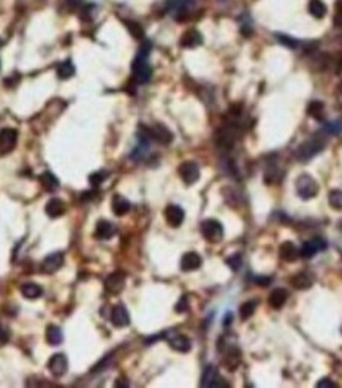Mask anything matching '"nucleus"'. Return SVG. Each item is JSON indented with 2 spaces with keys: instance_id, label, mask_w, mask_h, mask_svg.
Segmentation results:
<instances>
[{
  "instance_id": "4c0bfd02",
  "label": "nucleus",
  "mask_w": 342,
  "mask_h": 388,
  "mask_svg": "<svg viewBox=\"0 0 342 388\" xmlns=\"http://www.w3.org/2000/svg\"><path fill=\"white\" fill-rule=\"evenodd\" d=\"M106 179V173L105 171H97V173H92L91 178H89V182L92 184V186H98Z\"/></svg>"
},
{
  "instance_id": "423d86ee",
  "label": "nucleus",
  "mask_w": 342,
  "mask_h": 388,
  "mask_svg": "<svg viewBox=\"0 0 342 388\" xmlns=\"http://www.w3.org/2000/svg\"><path fill=\"white\" fill-rule=\"evenodd\" d=\"M17 132L15 129H2L0 130V155H7L16 147Z\"/></svg>"
},
{
  "instance_id": "f03ea898",
  "label": "nucleus",
  "mask_w": 342,
  "mask_h": 388,
  "mask_svg": "<svg viewBox=\"0 0 342 388\" xmlns=\"http://www.w3.org/2000/svg\"><path fill=\"white\" fill-rule=\"evenodd\" d=\"M138 132L145 133L149 140H154L155 143H160V145H170L173 141V133L162 124H155L152 127L140 125V130H138Z\"/></svg>"
},
{
  "instance_id": "c85d7f7f",
  "label": "nucleus",
  "mask_w": 342,
  "mask_h": 388,
  "mask_svg": "<svg viewBox=\"0 0 342 388\" xmlns=\"http://www.w3.org/2000/svg\"><path fill=\"white\" fill-rule=\"evenodd\" d=\"M40 182L48 192H54V190L59 187V179L54 176L52 173H48V171L40 176Z\"/></svg>"
},
{
  "instance_id": "bb28decb",
  "label": "nucleus",
  "mask_w": 342,
  "mask_h": 388,
  "mask_svg": "<svg viewBox=\"0 0 342 388\" xmlns=\"http://www.w3.org/2000/svg\"><path fill=\"white\" fill-rule=\"evenodd\" d=\"M308 8H309V13L314 16V17H317V19H322V17H325L326 16V11H328L326 5L323 3L322 0H310Z\"/></svg>"
},
{
  "instance_id": "f257e3e1",
  "label": "nucleus",
  "mask_w": 342,
  "mask_h": 388,
  "mask_svg": "<svg viewBox=\"0 0 342 388\" xmlns=\"http://www.w3.org/2000/svg\"><path fill=\"white\" fill-rule=\"evenodd\" d=\"M326 146V141L322 138L320 135L310 136L309 140H306L304 143L298 146L295 151V159L299 162H308L312 157H315L317 154H320Z\"/></svg>"
},
{
  "instance_id": "de8ad7c7",
  "label": "nucleus",
  "mask_w": 342,
  "mask_h": 388,
  "mask_svg": "<svg viewBox=\"0 0 342 388\" xmlns=\"http://www.w3.org/2000/svg\"><path fill=\"white\" fill-rule=\"evenodd\" d=\"M339 91H341V92H342V81H341V82H339Z\"/></svg>"
},
{
  "instance_id": "39448f33",
  "label": "nucleus",
  "mask_w": 342,
  "mask_h": 388,
  "mask_svg": "<svg viewBox=\"0 0 342 388\" xmlns=\"http://www.w3.org/2000/svg\"><path fill=\"white\" fill-rule=\"evenodd\" d=\"M131 71H133V80L138 84H146L152 78V68L147 64V59L135 57L133 64H131Z\"/></svg>"
},
{
  "instance_id": "7ed1b4c3",
  "label": "nucleus",
  "mask_w": 342,
  "mask_h": 388,
  "mask_svg": "<svg viewBox=\"0 0 342 388\" xmlns=\"http://www.w3.org/2000/svg\"><path fill=\"white\" fill-rule=\"evenodd\" d=\"M296 194L299 198L303 200H310L314 198V196L319 194V184L312 176L309 175H301L298 179H296Z\"/></svg>"
},
{
  "instance_id": "a878e982",
  "label": "nucleus",
  "mask_w": 342,
  "mask_h": 388,
  "mask_svg": "<svg viewBox=\"0 0 342 388\" xmlns=\"http://www.w3.org/2000/svg\"><path fill=\"white\" fill-rule=\"evenodd\" d=\"M21 293L24 298H27V300H37V298H40L41 293H43V290H41L40 285L31 282V284L21 285Z\"/></svg>"
},
{
  "instance_id": "79ce46f5",
  "label": "nucleus",
  "mask_w": 342,
  "mask_h": 388,
  "mask_svg": "<svg viewBox=\"0 0 342 388\" xmlns=\"http://www.w3.org/2000/svg\"><path fill=\"white\" fill-rule=\"evenodd\" d=\"M19 75H13L11 78H8V80H5V86H8V87H15L17 82H19Z\"/></svg>"
},
{
  "instance_id": "9b49d317",
  "label": "nucleus",
  "mask_w": 342,
  "mask_h": 388,
  "mask_svg": "<svg viewBox=\"0 0 342 388\" xmlns=\"http://www.w3.org/2000/svg\"><path fill=\"white\" fill-rule=\"evenodd\" d=\"M111 322L114 326L122 328L130 323V314L124 304H116L111 310Z\"/></svg>"
},
{
  "instance_id": "c9c22d12",
  "label": "nucleus",
  "mask_w": 342,
  "mask_h": 388,
  "mask_svg": "<svg viewBox=\"0 0 342 388\" xmlns=\"http://www.w3.org/2000/svg\"><path fill=\"white\" fill-rule=\"evenodd\" d=\"M277 37V41L280 45H284L287 48H290V49H295V48H298V40L296 38H293V37H289V35H284V33H277L276 35Z\"/></svg>"
},
{
  "instance_id": "1a4fd4ad",
  "label": "nucleus",
  "mask_w": 342,
  "mask_h": 388,
  "mask_svg": "<svg viewBox=\"0 0 342 388\" xmlns=\"http://www.w3.org/2000/svg\"><path fill=\"white\" fill-rule=\"evenodd\" d=\"M124 285H125V274L121 271L113 273L105 279V289L108 293H113V295L121 293Z\"/></svg>"
},
{
  "instance_id": "f8f14e48",
  "label": "nucleus",
  "mask_w": 342,
  "mask_h": 388,
  "mask_svg": "<svg viewBox=\"0 0 342 388\" xmlns=\"http://www.w3.org/2000/svg\"><path fill=\"white\" fill-rule=\"evenodd\" d=\"M184 210L181 206H178V205H170V206H166V210H165V219H166V222L168 225H171L173 228H178L179 225H182L184 222Z\"/></svg>"
},
{
  "instance_id": "58836bf2",
  "label": "nucleus",
  "mask_w": 342,
  "mask_h": 388,
  "mask_svg": "<svg viewBox=\"0 0 342 388\" xmlns=\"http://www.w3.org/2000/svg\"><path fill=\"white\" fill-rule=\"evenodd\" d=\"M151 41H143V45L140 46V51H138V56L136 57H141V59H147L149 52H151Z\"/></svg>"
},
{
  "instance_id": "393cba45",
  "label": "nucleus",
  "mask_w": 342,
  "mask_h": 388,
  "mask_svg": "<svg viewBox=\"0 0 342 388\" xmlns=\"http://www.w3.org/2000/svg\"><path fill=\"white\" fill-rule=\"evenodd\" d=\"M46 341L51 345H59L64 341V334L62 330L56 325H49L46 328Z\"/></svg>"
},
{
  "instance_id": "c756f323",
  "label": "nucleus",
  "mask_w": 342,
  "mask_h": 388,
  "mask_svg": "<svg viewBox=\"0 0 342 388\" xmlns=\"http://www.w3.org/2000/svg\"><path fill=\"white\" fill-rule=\"evenodd\" d=\"M73 75H75V65H73V62L70 61V59L64 61L57 67V76L61 78V80H70Z\"/></svg>"
},
{
  "instance_id": "412c9836",
  "label": "nucleus",
  "mask_w": 342,
  "mask_h": 388,
  "mask_svg": "<svg viewBox=\"0 0 342 388\" xmlns=\"http://www.w3.org/2000/svg\"><path fill=\"white\" fill-rule=\"evenodd\" d=\"M201 43H203L201 33L195 31V29H190V31L184 32V35L181 37V46L182 48H196Z\"/></svg>"
},
{
  "instance_id": "aec40b11",
  "label": "nucleus",
  "mask_w": 342,
  "mask_h": 388,
  "mask_svg": "<svg viewBox=\"0 0 342 388\" xmlns=\"http://www.w3.org/2000/svg\"><path fill=\"white\" fill-rule=\"evenodd\" d=\"M65 210H67V208H65V203L61 198H51L49 201L46 203V208H45L46 214L51 219H56V217L64 216Z\"/></svg>"
},
{
  "instance_id": "a18cd8bd",
  "label": "nucleus",
  "mask_w": 342,
  "mask_h": 388,
  "mask_svg": "<svg viewBox=\"0 0 342 388\" xmlns=\"http://www.w3.org/2000/svg\"><path fill=\"white\" fill-rule=\"evenodd\" d=\"M255 282L259 285H269V284H271V279H269V277H257Z\"/></svg>"
},
{
  "instance_id": "cd10ccee",
  "label": "nucleus",
  "mask_w": 342,
  "mask_h": 388,
  "mask_svg": "<svg viewBox=\"0 0 342 388\" xmlns=\"http://www.w3.org/2000/svg\"><path fill=\"white\" fill-rule=\"evenodd\" d=\"M224 365L227 366L228 371H235L239 365V350L236 347H231L228 350L227 356L224 358Z\"/></svg>"
},
{
  "instance_id": "0eeeda50",
  "label": "nucleus",
  "mask_w": 342,
  "mask_h": 388,
  "mask_svg": "<svg viewBox=\"0 0 342 388\" xmlns=\"http://www.w3.org/2000/svg\"><path fill=\"white\" fill-rule=\"evenodd\" d=\"M178 173L184 181V184H187V186H192V184H195L200 179V168H198V165L195 162L181 163L178 168Z\"/></svg>"
},
{
  "instance_id": "72a5a7b5",
  "label": "nucleus",
  "mask_w": 342,
  "mask_h": 388,
  "mask_svg": "<svg viewBox=\"0 0 342 388\" xmlns=\"http://www.w3.org/2000/svg\"><path fill=\"white\" fill-rule=\"evenodd\" d=\"M323 132H326L328 135H341L342 133V119H336V121H331L325 124L323 127Z\"/></svg>"
},
{
  "instance_id": "f3484780",
  "label": "nucleus",
  "mask_w": 342,
  "mask_h": 388,
  "mask_svg": "<svg viewBox=\"0 0 342 388\" xmlns=\"http://www.w3.org/2000/svg\"><path fill=\"white\" fill-rule=\"evenodd\" d=\"M114 233H116V228H114V225L111 222H108V220H98L97 225H95V238L97 240H110V238L114 236Z\"/></svg>"
},
{
  "instance_id": "09e8293b",
  "label": "nucleus",
  "mask_w": 342,
  "mask_h": 388,
  "mask_svg": "<svg viewBox=\"0 0 342 388\" xmlns=\"http://www.w3.org/2000/svg\"><path fill=\"white\" fill-rule=\"evenodd\" d=\"M0 46H2V40H0Z\"/></svg>"
},
{
  "instance_id": "ea45409f",
  "label": "nucleus",
  "mask_w": 342,
  "mask_h": 388,
  "mask_svg": "<svg viewBox=\"0 0 342 388\" xmlns=\"http://www.w3.org/2000/svg\"><path fill=\"white\" fill-rule=\"evenodd\" d=\"M187 309H189V298L187 296H182L181 300L178 301L175 310H176V312H185Z\"/></svg>"
},
{
  "instance_id": "b1692460",
  "label": "nucleus",
  "mask_w": 342,
  "mask_h": 388,
  "mask_svg": "<svg viewBox=\"0 0 342 388\" xmlns=\"http://www.w3.org/2000/svg\"><path fill=\"white\" fill-rule=\"evenodd\" d=\"M290 284L298 290H306V289H309L312 285V277L309 276L308 273H298V274H295V276L292 277Z\"/></svg>"
},
{
  "instance_id": "2eb2a0df",
  "label": "nucleus",
  "mask_w": 342,
  "mask_h": 388,
  "mask_svg": "<svg viewBox=\"0 0 342 388\" xmlns=\"http://www.w3.org/2000/svg\"><path fill=\"white\" fill-rule=\"evenodd\" d=\"M168 336V334H166ZM168 342H170L171 349H175L178 352H189L192 349V342L187 336H184V334H178V333H171V336H168Z\"/></svg>"
},
{
  "instance_id": "49530a36",
  "label": "nucleus",
  "mask_w": 342,
  "mask_h": 388,
  "mask_svg": "<svg viewBox=\"0 0 342 388\" xmlns=\"http://www.w3.org/2000/svg\"><path fill=\"white\" fill-rule=\"evenodd\" d=\"M231 320H233V315L231 314H227L225 315V320H224V325L227 326V325H230L231 323Z\"/></svg>"
},
{
  "instance_id": "9d476101",
  "label": "nucleus",
  "mask_w": 342,
  "mask_h": 388,
  "mask_svg": "<svg viewBox=\"0 0 342 388\" xmlns=\"http://www.w3.org/2000/svg\"><path fill=\"white\" fill-rule=\"evenodd\" d=\"M64 265V254L62 252H54L51 255H48L46 259L41 263V271L45 274H54L59 271Z\"/></svg>"
},
{
  "instance_id": "6ab92c4d",
  "label": "nucleus",
  "mask_w": 342,
  "mask_h": 388,
  "mask_svg": "<svg viewBox=\"0 0 342 388\" xmlns=\"http://www.w3.org/2000/svg\"><path fill=\"white\" fill-rule=\"evenodd\" d=\"M235 138H236V135H235L233 127H227V129H222L217 133V136H215V143H217L220 147L230 149V147H233V145H235Z\"/></svg>"
},
{
  "instance_id": "5701e85b",
  "label": "nucleus",
  "mask_w": 342,
  "mask_h": 388,
  "mask_svg": "<svg viewBox=\"0 0 342 388\" xmlns=\"http://www.w3.org/2000/svg\"><path fill=\"white\" fill-rule=\"evenodd\" d=\"M111 208H113V212L116 214V216H125V214L130 211L131 205H130V201L127 198H124L122 195H114Z\"/></svg>"
},
{
  "instance_id": "dca6fc26",
  "label": "nucleus",
  "mask_w": 342,
  "mask_h": 388,
  "mask_svg": "<svg viewBox=\"0 0 342 388\" xmlns=\"http://www.w3.org/2000/svg\"><path fill=\"white\" fill-rule=\"evenodd\" d=\"M201 263H203L201 257L196 252H187V254H184L181 259V270L185 273L195 271L201 266Z\"/></svg>"
},
{
  "instance_id": "f704fd0d",
  "label": "nucleus",
  "mask_w": 342,
  "mask_h": 388,
  "mask_svg": "<svg viewBox=\"0 0 342 388\" xmlns=\"http://www.w3.org/2000/svg\"><path fill=\"white\" fill-rule=\"evenodd\" d=\"M257 307V301H247L244 303L241 307H239V315H241L243 320H247L249 317H252V314L255 312Z\"/></svg>"
},
{
  "instance_id": "473e14b6",
  "label": "nucleus",
  "mask_w": 342,
  "mask_h": 388,
  "mask_svg": "<svg viewBox=\"0 0 342 388\" xmlns=\"http://www.w3.org/2000/svg\"><path fill=\"white\" fill-rule=\"evenodd\" d=\"M125 26H127V31L130 32V35L135 40H143V38H145V31H143V27L138 22H135V21H125Z\"/></svg>"
},
{
  "instance_id": "20e7f679",
  "label": "nucleus",
  "mask_w": 342,
  "mask_h": 388,
  "mask_svg": "<svg viewBox=\"0 0 342 388\" xmlns=\"http://www.w3.org/2000/svg\"><path fill=\"white\" fill-rule=\"evenodd\" d=\"M201 235L209 242H220L224 238V226L215 219H208L201 224Z\"/></svg>"
},
{
  "instance_id": "a211bd4d",
  "label": "nucleus",
  "mask_w": 342,
  "mask_h": 388,
  "mask_svg": "<svg viewBox=\"0 0 342 388\" xmlns=\"http://www.w3.org/2000/svg\"><path fill=\"white\" fill-rule=\"evenodd\" d=\"M279 255H280V259L284 260V261H289V263H292V261H296L298 260L299 250L296 249V246L292 241H285V242L280 244Z\"/></svg>"
},
{
  "instance_id": "c03bdc74",
  "label": "nucleus",
  "mask_w": 342,
  "mask_h": 388,
  "mask_svg": "<svg viewBox=\"0 0 342 388\" xmlns=\"http://www.w3.org/2000/svg\"><path fill=\"white\" fill-rule=\"evenodd\" d=\"M8 341V333L5 328L0 326V344H3V342H7Z\"/></svg>"
},
{
  "instance_id": "e433bc0d",
  "label": "nucleus",
  "mask_w": 342,
  "mask_h": 388,
  "mask_svg": "<svg viewBox=\"0 0 342 388\" xmlns=\"http://www.w3.org/2000/svg\"><path fill=\"white\" fill-rule=\"evenodd\" d=\"M241 263H243V259H241V255H239V254H235V255H231L230 259H227V265L230 266L233 271H238L239 266H241Z\"/></svg>"
},
{
  "instance_id": "7c9ffc66",
  "label": "nucleus",
  "mask_w": 342,
  "mask_h": 388,
  "mask_svg": "<svg viewBox=\"0 0 342 388\" xmlns=\"http://www.w3.org/2000/svg\"><path fill=\"white\" fill-rule=\"evenodd\" d=\"M323 113H325V105H323L322 101H319V100L310 101L309 106H308V114L310 117L320 121V119H323Z\"/></svg>"
},
{
  "instance_id": "4be33fe9",
  "label": "nucleus",
  "mask_w": 342,
  "mask_h": 388,
  "mask_svg": "<svg viewBox=\"0 0 342 388\" xmlns=\"http://www.w3.org/2000/svg\"><path fill=\"white\" fill-rule=\"evenodd\" d=\"M287 300H289V293H287V290L276 289V290L271 291V295H269L268 303H269V306H271L273 309H280L287 303Z\"/></svg>"
},
{
  "instance_id": "a19ab883",
  "label": "nucleus",
  "mask_w": 342,
  "mask_h": 388,
  "mask_svg": "<svg viewBox=\"0 0 342 388\" xmlns=\"http://www.w3.org/2000/svg\"><path fill=\"white\" fill-rule=\"evenodd\" d=\"M317 387L319 388H333V387H336V384L329 379H322V380L317 382Z\"/></svg>"
},
{
  "instance_id": "6e6552de",
  "label": "nucleus",
  "mask_w": 342,
  "mask_h": 388,
  "mask_svg": "<svg viewBox=\"0 0 342 388\" xmlns=\"http://www.w3.org/2000/svg\"><path fill=\"white\" fill-rule=\"evenodd\" d=\"M48 368H49V372L54 377H62V375L67 372L68 369V360L64 354H54L49 358V363H48Z\"/></svg>"
},
{
  "instance_id": "4468645a",
  "label": "nucleus",
  "mask_w": 342,
  "mask_h": 388,
  "mask_svg": "<svg viewBox=\"0 0 342 388\" xmlns=\"http://www.w3.org/2000/svg\"><path fill=\"white\" fill-rule=\"evenodd\" d=\"M326 249V242L323 240H312V241H306L303 244L301 250H299V257H304V259H312L319 250Z\"/></svg>"
},
{
  "instance_id": "ddd939ff",
  "label": "nucleus",
  "mask_w": 342,
  "mask_h": 388,
  "mask_svg": "<svg viewBox=\"0 0 342 388\" xmlns=\"http://www.w3.org/2000/svg\"><path fill=\"white\" fill-rule=\"evenodd\" d=\"M201 387H225V382L214 366H206L201 377Z\"/></svg>"
},
{
  "instance_id": "2f4dec72",
  "label": "nucleus",
  "mask_w": 342,
  "mask_h": 388,
  "mask_svg": "<svg viewBox=\"0 0 342 388\" xmlns=\"http://www.w3.org/2000/svg\"><path fill=\"white\" fill-rule=\"evenodd\" d=\"M328 203H329V206H331L333 210L341 211L342 210V190H339V189L331 190L329 195H328Z\"/></svg>"
},
{
  "instance_id": "37998d69",
  "label": "nucleus",
  "mask_w": 342,
  "mask_h": 388,
  "mask_svg": "<svg viewBox=\"0 0 342 388\" xmlns=\"http://www.w3.org/2000/svg\"><path fill=\"white\" fill-rule=\"evenodd\" d=\"M334 24L338 27H342V3L339 5L338 13H336V16H334Z\"/></svg>"
}]
</instances>
